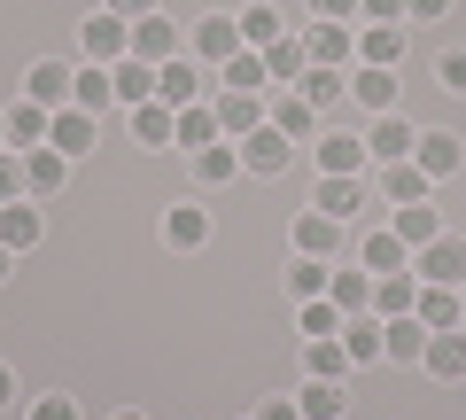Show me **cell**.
I'll return each instance as SVG.
<instances>
[{"label":"cell","mask_w":466,"mask_h":420,"mask_svg":"<svg viewBox=\"0 0 466 420\" xmlns=\"http://www.w3.org/2000/svg\"><path fill=\"white\" fill-rule=\"evenodd\" d=\"M296 94H303V101H311L319 118H327V109H334V101H342V94H350V86H342V70H319V63H311V70H303V86H296Z\"/></svg>","instance_id":"obj_39"},{"label":"cell","mask_w":466,"mask_h":420,"mask_svg":"<svg viewBox=\"0 0 466 420\" xmlns=\"http://www.w3.org/2000/svg\"><path fill=\"white\" fill-rule=\"evenodd\" d=\"M311 16L319 24H350V16H358V0H311Z\"/></svg>","instance_id":"obj_50"},{"label":"cell","mask_w":466,"mask_h":420,"mask_svg":"<svg viewBox=\"0 0 466 420\" xmlns=\"http://www.w3.org/2000/svg\"><path fill=\"white\" fill-rule=\"evenodd\" d=\"M358 16L366 24H404V0H358Z\"/></svg>","instance_id":"obj_48"},{"label":"cell","mask_w":466,"mask_h":420,"mask_svg":"<svg viewBox=\"0 0 466 420\" xmlns=\"http://www.w3.org/2000/svg\"><path fill=\"white\" fill-rule=\"evenodd\" d=\"M116 420H148V413H116Z\"/></svg>","instance_id":"obj_56"},{"label":"cell","mask_w":466,"mask_h":420,"mask_svg":"<svg viewBox=\"0 0 466 420\" xmlns=\"http://www.w3.org/2000/svg\"><path fill=\"white\" fill-rule=\"evenodd\" d=\"M241 149H233V140H210V149H195V179L202 187H226V179H241Z\"/></svg>","instance_id":"obj_28"},{"label":"cell","mask_w":466,"mask_h":420,"mask_svg":"<svg viewBox=\"0 0 466 420\" xmlns=\"http://www.w3.org/2000/svg\"><path fill=\"white\" fill-rule=\"evenodd\" d=\"M164 241L171 250H202V241H210V210H202V202H171L164 210Z\"/></svg>","instance_id":"obj_20"},{"label":"cell","mask_w":466,"mask_h":420,"mask_svg":"<svg viewBox=\"0 0 466 420\" xmlns=\"http://www.w3.org/2000/svg\"><path fill=\"white\" fill-rule=\"evenodd\" d=\"M8 257H16V250H0V281H8Z\"/></svg>","instance_id":"obj_54"},{"label":"cell","mask_w":466,"mask_h":420,"mask_svg":"<svg viewBox=\"0 0 466 420\" xmlns=\"http://www.w3.org/2000/svg\"><path fill=\"white\" fill-rule=\"evenodd\" d=\"M350 94L366 101L373 118H389V109H397V70H373V63H358V70H350Z\"/></svg>","instance_id":"obj_24"},{"label":"cell","mask_w":466,"mask_h":420,"mask_svg":"<svg viewBox=\"0 0 466 420\" xmlns=\"http://www.w3.org/2000/svg\"><path fill=\"white\" fill-rule=\"evenodd\" d=\"M78 47H86V63L116 70V63H125V55H133V24H125V16H109V8H101V16H86V24H78Z\"/></svg>","instance_id":"obj_1"},{"label":"cell","mask_w":466,"mask_h":420,"mask_svg":"<svg viewBox=\"0 0 466 420\" xmlns=\"http://www.w3.org/2000/svg\"><path fill=\"white\" fill-rule=\"evenodd\" d=\"M428 187H435V179H428V171L412 164V156H404V164H389V171H381V195L397 202V210H404V202H428Z\"/></svg>","instance_id":"obj_33"},{"label":"cell","mask_w":466,"mask_h":420,"mask_svg":"<svg viewBox=\"0 0 466 420\" xmlns=\"http://www.w3.org/2000/svg\"><path fill=\"white\" fill-rule=\"evenodd\" d=\"M420 327H428V335H443V327H466V303H459V288H428L420 281Z\"/></svg>","instance_id":"obj_18"},{"label":"cell","mask_w":466,"mask_h":420,"mask_svg":"<svg viewBox=\"0 0 466 420\" xmlns=\"http://www.w3.org/2000/svg\"><path fill=\"white\" fill-rule=\"evenodd\" d=\"M210 109H218V133H226V140H249L257 125H272L265 94H218V86H210Z\"/></svg>","instance_id":"obj_4"},{"label":"cell","mask_w":466,"mask_h":420,"mask_svg":"<svg viewBox=\"0 0 466 420\" xmlns=\"http://www.w3.org/2000/svg\"><path fill=\"white\" fill-rule=\"evenodd\" d=\"M389 234H397V241H404V250H412V257H420V250H428V241H435V234H443V219H435L428 202H404L397 219H389Z\"/></svg>","instance_id":"obj_25"},{"label":"cell","mask_w":466,"mask_h":420,"mask_svg":"<svg viewBox=\"0 0 466 420\" xmlns=\"http://www.w3.org/2000/svg\"><path fill=\"white\" fill-rule=\"evenodd\" d=\"M265 70H272V86H303V70H311L303 39H296V32H288V39H272V47H265Z\"/></svg>","instance_id":"obj_32"},{"label":"cell","mask_w":466,"mask_h":420,"mask_svg":"<svg viewBox=\"0 0 466 420\" xmlns=\"http://www.w3.org/2000/svg\"><path fill=\"white\" fill-rule=\"evenodd\" d=\"M412 164L428 171V179H451V171L466 164V140H459V133H420V149H412Z\"/></svg>","instance_id":"obj_16"},{"label":"cell","mask_w":466,"mask_h":420,"mask_svg":"<svg viewBox=\"0 0 466 420\" xmlns=\"http://www.w3.org/2000/svg\"><path fill=\"white\" fill-rule=\"evenodd\" d=\"M0 118H8V149H47V133H55V109H39V101L32 94H24L16 101V109H0Z\"/></svg>","instance_id":"obj_9"},{"label":"cell","mask_w":466,"mask_h":420,"mask_svg":"<svg viewBox=\"0 0 466 420\" xmlns=\"http://www.w3.org/2000/svg\"><path fill=\"white\" fill-rule=\"evenodd\" d=\"M420 303V272H373V312L381 320H404Z\"/></svg>","instance_id":"obj_21"},{"label":"cell","mask_w":466,"mask_h":420,"mask_svg":"<svg viewBox=\"0 0 466 420\" xmlns=\"http://www.w3.org/2000/svg\"><path fill=\"white\" fill-rule=\"evenodd\" d=\"M39 234H47V219H39V210H32V195H24V202H0V250H39Z\"/></svg>","instance_id":"obj_11"},{"label":"cell","mask_w":466,"mask_h":420,"mask_svg":"<svg viewBox=\"0 0 466 420\" xmlns=\"http://www.w3.org/2000/svg\"><path fill=\"white\" fill-rule=\"evenodd\" d=\"M342 389L350 382H303V397H296L303 420H342Z\"/></svg>","instance_id":"obj_42"},{"label":"cell","mask_w":466,"mask_h":420,"mask_svg":"<svg viewBox=\"0 0 466 420\" xmlns=\"http://www.w3.org/2000/svg\"><path fill=\"white\" fill-rule=\"evenodd\" d=\"M366 164H373V149H366V140H350L342 125H334V133L319 140V171H327V179H358Z\"/></svg>","instance_id":"obj_10"},{"label":"cell","mask_w":466,"mask_h":420,"mask_svg":"<svg viewBox=\"0 0 466 420\" xmlns=\"http://www.w3.org/2000/svg\"><path fill=\"white\" fill-rule=\"evenodd\" d=\"M109 16H125V24H140V16H156V0H101Z\"/></svg>","instance_id":"obj_51"},{"label":"cell","mask_w":466,"mask_h":420,"mask_svg":"<svg viewBox=\"0 0 466 420\" xmlns=\"http://www.w3.org/2000/svg\"><path fill=\"white\" fill-rule=\"evenodd\" d=\"M179 47H187V32H179V24H164V8L133 24V63H156V70H164V63H179Z\"/></svg>","instance_id":"obj_5"},{"label":"cell","mask_w":466,"mask_h":420,"mask_svg":"<svg viewBox=\"0 0 466 420\" xmlns=\"http://www.w3.org/2000/svg\"><path fill=\"white\" fill-rule=\"evenodd\" d=\"M210 140H226V133H218V109H210V101L179 109V149H210Z\"/></svg>","instance_id":"obj_41"},{"label":"cell","mask_w":466,"mask_h":420,"mask_svg":"<svg viewBox=\"0 0 466 420\" xmlns=\"http://www.w3.org/2000/svg\"><path fill=\"white\" fill-rule=\"evenodd\" d=\"M366 149H373V156H381V164H404V156H412V149H420V125H404V118H397V109H389V118H381V125H373V140H366Z\"/></svg>","instance_id":"obj_26"},{"label":"cell","mask_w":466,"mask_h":420,"mask_svg":"<svg viewBox=\"0 0 466 420\" xmlns=\"http://www.w3.org/2000/svg\"><path fill=\"white\" fill-rule=\"evenodd\" d=\"M0 202H24V156L0 149Z\"/></svg>","instance_id":"obj_45"},{"label":"cell","mask_w":466,"mask_h":420,"mask_svg":"<svg viewBox=\"0 0 466 420\" xmlns=\"http://www.w3.org/2000/svg\"><path fill=\"white\" fill-rule=\"evenodd\" d=\"M311 210H327L334 226H350L358 210H366V187H358V179H327V171H319V195H311Z\"/></svg>","instance_id":"obj_17"},{"label":"cell","mask_w":466,"mask_h":420,"mask_svg":"<svg viewBox=\"0 0 466 420\" xmlns=\"http://www.w3.org/2000/svg\"><path fill=\"white\" fill-rule=\"evenodd\" d=\"M63 179H70V156L63 149H24V195H32V202L63 195Z\"/></svg>","instance_id":"obj_8"},{"label":"cell","mask_w":466,"mask_h":420,"mask_svg":"<svg viewBox=\"0 0 466 420\" xmlns=\"http://www.w3.org/2000/svg\"><path fill=\"white\" fill-rule=\"evenodd\" d=\"M366 272H412V250L397 234H366Z\"/></svg>","instance_id":"obj_43"},{"label":"cell","mask_w":466,"mask_h":420,"mask_svg":"<svg viewBox=\"0 0 466 420\" xmlns=\"http://www.w3.org/2000/svg\"><path fill=\"white\" fill-rule=\"evenodd\" d=\"M265 109H272V125H280L288 140H303V133H311V125H319V109H311V101L296 94V86H280V101H265Z\"/></svg>","instance_id":"obj_35"},{"label":"cell","mask_w":466,"mask_h":420,"mask_svg":"<svg viewBox=\"0 0 466 420\" xmlns=\"http://www.w3.org/2000/svg\"><path fill=\"white\" fill-rule=\"evenodd\" d=\"M70 86H78V70H70V63H32L24 94H32L39 109H70Z\"/></svg>","instance_id":"obj_14"},{"label":"cell","mask_w":466,"mask_h":420,"mask_svg":"<svg viewBox=\"0 0 466 420\" xmlns=\"http://www.w3.org/2000/svg\"><path fill=\"white\" fill-rule=\"evenodd\" d=\"M288 156H296V140H288L280 125H257V133L241 140V164H249L257 179H272V171H288Z\"/></svg>","instance_id":"obj_7"},{"label":"cell","mask_w":466,"mask_h":420,"mask_svg":"<svg viewBox=\"0 0 466 420\" xmlns=\"http://www.w3.org/2000/svg\"><path fill=\"white\" fill-rule=\"evenodd\" d=\"M8 397H16V374H8V366H0V405H8Z\"/></svg>","instance_id":"obj_53"},{"label":"cell","mask_w":466,"mask_h":420,"mask_svg":"<svg viewBox=\"0 0 466 420\" xmlns=\"http://www.w3.org/2000/svg\"><path fill=\"white\" fill-rule=\"evenodd\" d=\"M133 140L140 149H171V140H179V109H171V101H140L133 109Z\"/></svg>","instance_id":"obj_19"},{"label":"cell","mask_w":466,"mask_h":420,"mask_svg":"<svg viewBox=\"0 0 466 420\" xmlns=\"http://www.w3.org/2000/svg\"><path fill=\"white\" fill-rule=\"evenodd\" d=\"M303 374H311V382H350V351H342V335L303 343Z\"/></svg>","instance_id":"obj_27"},{"label":"cell","mask_w":466,"mask_h":420,"mask_svg":"<svg viewBox=\"0 0 466 420\" xmlns=\"http://www.w3.org/2000/svg\"><path fill=\"white\" fill-rule=\"evenodd\" d=\"M94 125H101V118H86L78 101H70V109H55V133H47V149H63L70 164H78V156H94Z\"/></svg>","instance_id":"obj_13"},{"label":"cell","mask_w":466,"mask_h":420,"mask_svg":"<svg viewBox=\"0 0 466 420\" xmlns=\"http://www.w3.org/2000/svg\"><path fill=\"white\" fill-rule=\"evenodd\" d=\"M327 281H334V265H327V257H296V272H288V296H296V303H311V296H327Z\"/></svg>","instance_id":"obj_40"},{"label":"cell","mask_w":466,"mask_h":420,"mask_svg":"<svg viewBox=\"0 0 466 420\" xmlns=\"http://www.w3.org/2000/svg\"><path fill=\"white\" fill-rule=\"evenodd\" d=\"M156 101H171V109H195V101H202V70L187 63V55H179V63H164V70H156Z\"/></svg>","instance_id":"obj_23"},{"label":"cell","mask_w":466,"mask_h":420,"mask_svg":"<svg viewBox=\"0 0 466 420\" xmlns=\"http://www.w3.org/2000/svg\"><path fill=\"white\" fill-rule=\"evenodd\" d=\"M32 420H78V397H32Z\"/></svg>","instance_id":"obj_47"},{"label":"cell","mask_w":466,"mask_h":420,"mask_svg":"<svg viewBox=\"0 0 466 420\" xmlns=\"http://www.w3.org/2000/svg\"><path fill=\"white\" fill-rule=\"evenodd\" d=\"M327 296H334V312H342V320H358V312H373V272H334Z\"/></svg>","instance_id":"obj_34"},{"label":"cell","mask_w":466,"mask_h":420,"mask_svg":"<svg viewBox=\"0 0 466 420\" xmlns=\"http://www.w3.org/2000/svg\"><path fill=\"white\" fill-rule=\"evenodd\" d=\"M334 250H342V226L327 210H303L296 219V257H334Z\"/></svg>","instance_id":"obj_29"},{"label":"cell","mask_w":466,"mask_h":420,"mask_svg":"<svg viewBox=\"0 0 466 420\" xmlns=\"http://www.w3.org/2000/svg\"><path fill=\"white\" fill-rule=\"evenodd\" d=\"M435 78H443V94H466V47H451L443 63H435Z\"/></svg>","instance_id":"obj_46"},{"label":"cell","mask_w":466,"mask_h":420,"mask_svg":"<svg viewBox=\"0 0 466 420\" xmlns=\"http://www.w3.org/2000/svg\"><path fill=\"white\" fill-rule=\"evenodd\" d=\"M459 303H466V288H459Z\"/></svg>","instance_id":"obj_57"},{"label":"cell","mask_w":466,"mask_h":420,"mask_svg":"<svg viewBox=\"0 0 466 420\" xmlns=\"http://www.w3.org/2000/svg\"><path fill=\"white\" fill-rule=\"evenodd\" d=\"M109 78H116V101H125V109H140V101H156V63H133V55H125V63H116Z\"/></svg>","instance_id":"obj_36"},{"label":"cell","mask_w":466,"mask_h":420,"mask_svg":"<svg viewBox=\"0 0 466 420\" xmlns=\"http://www.w3.org/2000/svg\"><path fill=\"white\" fill-rule=\"evenodd\" d=\"M241 39H249L257 55H265L272 39H288V32H280V8H272V0H257V8H241Z\"/></svg>","instance_id":"obj_38"},{"label":"cell","mask_w":466,"mask_h":420,"mask_svg":"<svg viewBox=\"0 0 466 420\" xmlns=\"http://www.w3.org/2000/svg\"><path fill=\"white\" fill-rule=\"evenodd\" d=\"M342 351H350V366H373V358H381V312L342 320Z\"/></svg>","instance_id":"obj_31"},{"label":"cell","mask_w":466,"mask_h":420,"mask_svg":"<svg viewBox=\"0 0 466 420\" xmlns=\"http://www.w3.org/2000/svg\"><path fill=\"white\" fill-rule=\"evenodd\" d=\"M420 366L435 374V382H466V327H443V335H428V358Z\"/></svg>","instance_id":"obj_15"},{"label":"cell","mask_w":466,"mask_h":420,"mask_svg":"<svg viewBox=\"0 0 466 420\" xmlns=\"http://www.w3.org/2000/svg\"><path fill=\"white\" fill-rule=\"evenodd\" d=\"M412 272H420L428 288H466V241H459V234H435L428 250L412 257Z\"/></svg>","instance_id":"obj_3"},{"label":"cell","mask_w":466,"mask_h":420,"mask_svg":"<svg viewBox=\"0 0 466 420\" xmlns=\"http://www.w3.org/2000/svg\"><path fill=\"white\" fill-rule=\"evenodd\" d=\"M435 16H451V0H404V24H435Z\"/></svg>","instance_id":"obj_49"},{"label":"cell","mask_w":466,"mask_h":420,"mask_svg":"<svg viewBox=\"0 0 466 420\" xmlns=\"http://www.w3.org/2000/svg\"><path fill=\"white\" fill-rule=\"evenodd\" d=\"M303 55H311L319 70H342V63H358V32H350V24H311V32H303Z\"/></svg>","instance_id":"obj_6"},{"label":"cell","mask_w":466,"mask_h":420,"mask_svg":"<svg viewBox=\"0 0 466 420\" xmlns=\"http://www.w3.org/2000/svg\"><path fill=\"white\" fill-rule=\"evenodd\" d=\"M257 420H303V405H288V397H272V405H265V413H257Z\"/></svg>","instance_id":"obj_52"},{"label":"cell","mask_w":466,"mask_h":420,"mask_svg":"<svg viewBox=\"0 0 466 420\" xmlns=\"http://www.w3.org/2000/svg\"><path fill=\"white\" fill-rule=\"evenodd\" d=\"M241 47H249V39H241V16H202L195 32H187V55H195V63H210V70H226Z\"/></svg>","instance_id":"obj_2"},{"label":"cell","mask_w":466,"mask_h":420,"mask_svg":"<svg viewBox=\"0 0 466 420\" xmlns=\"http://www.w3.org/2000/svg\"><path fill=\"white\" fill-rule=\"evenodd\" d=\"M70 101H78L86 118H101V109H109V101H116V78H109V70H101V63H86V70H78V86H70Z\"/></svg>","instance_id":"obj_37"},{"label":"cell","mask_w":466,"mask_h":420,"mask_svg":"<svg viewBox=\"0 0 466 420\" xmlns=\"http://www.w3.org/2000/svg\"><path fill=\"white\" fill-rule=\"evenodd\" d=\"M218 78H226L218 94H265V86H272V70H265V55H257V47H241L226 70H218Z\"/></svg>","instance_id":"obj_30"},{"label":"cell","mask_w":466,"mask_h":420,"mask_svg":"<svg viewBox=\"0 0 466 420\" xmlns=\"http://www.w3.org/2000/svg\"><path fill=\"white\" fill-rule=\"evenodd\" d=\"M381 358H397V366H420V358H428V327H420V312L381 320Z\"/></svg>","instance_id":"obj_12"},{"label":"cell","mask_w":466,"mask_h":420,"mask_svg":"<svg viewBox=\"0 0 466 420\" xmlns=\"http://www.w3.org/2000/svg\"><path fill=\"white\" fill-rule=\"evenodd\" d=\"M358 63L397 70L404 63V24H366V32H358Z\"/></svg>","instance_id":"obj_22"},{"label":"cell","mask_w":466,"mask_h":420,"mask_svg":"<svg viewBox=\"0 0 466 420\" xmlns=\"http://www.w3.org/2000/svg\"><path fill=\"white\" fill-rule=\"evenodd\" d=\"M296 327H303V335H342V312H334V296H311V303H296Z\"/></svg>","instance_id":"obj_44"},{"label":"cell","mask_w":466,"mask_h":420,"mask_svg":"<svg viewBox=\"0 0 466 420\" xmlns=\"http://www.w3.org/2000/svg\"><path fill=\"white\" fill-rule=\"evenodd\" d=\"M0 149H8V118H0Z\"/></svg>","instance_id":"obj_55"}]
</instances>
